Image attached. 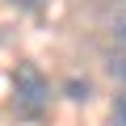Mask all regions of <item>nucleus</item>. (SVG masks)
I'll list each match as a JSON object with an SVG mask.
<instances>
[{"mask_svg":"<svg viewBox=\"0 0 126 126\" xmlns=\"http://www.w3.org/2000/svg\"><path fill=\"white\" fill-rule=\"evenodd\" d=\"M109 38H113V42L126 50V13H118V17L109 21Z\"/></svg>","mask_w":126,"mask_h":126,"instance_id":"20e7f679","label":"nucleus"},{"mask_svg":"<svg viewBox=\"0 0 126 126\" xmlns=\"http://www.w3.org/2000/svg\"><path fill=\"white\" fill-rule=\"evenodd\" d=\"M4 4H13V9H21V13H38V9L50 4V0H4Z\"/></svg>","mask_w":126,"mask_h":126,"instance_id":"39448f33","label":"nucleus"},{"mask_svg":"<svg viewBox=\"0 0 126 126\" xmlns=\"http://www.w3.org/2000/svg\"><path fill=\"white\" fill-rule=\"evenodd\" d=\"M105 67H109V76H113V80H126V55H122V59H118V55H109Z\"/></svg>","mask_w":126,"mask_h":126,"instance_id":"423d86ee","label":"nucleus"},{"mask_svg":"<svg viewBox=\"0 0 126 126\" xmlns=\"http://www.w3.org/2000/svg\"><path fill=\"white\" fill-rule=\"evenodd\" d=\"M50 109V80L38 63H17L13 72V113L21 122H42Z\"/></svg>","mask_w":126,"mask_h":126,"instance_id":"f257e3e1","label":"nucleus"},{"mask_svg":"<svg viewBox=\"0 0 126 126\" xmlns=\"http://www.w3.org/2000/svg\"><path fill=\"white\" fill-rule=\"evenodd\" d=\"M109 126H126V88L113 97V109H109Z\"/></svg>","mask_w":126,"mask_h":126,"instance_id":"7ed1b4c3","label":"nucleus"},{"mask_svg":"<svg viewBox=\"0 0 126 126\" xmlns=\"http://www.w3.org/2000/svg\"><path fill=\"white\" fill-rule=\"evenodd\" d=\"M118 4H126V0H118Z\"/></svg>","mask_w":126,"mask_h":126,"instance_id":"0eeeda50","label":"nucleus"},{"mask_svg":"<svg viewBox=\"0 0 126 126\" xmlns=\"http://www.w3.org/2000/svg\"><path fill=\"white\" fill-rule=\"evenodd\" d=\"M63 97L67 101H88L93 97V80L88 76H67L63 80Z\"/></svg>","mask_w":126,"mask_h":126,"instance_id":"f03ea898","label":"nucleus"}]
</instances>
